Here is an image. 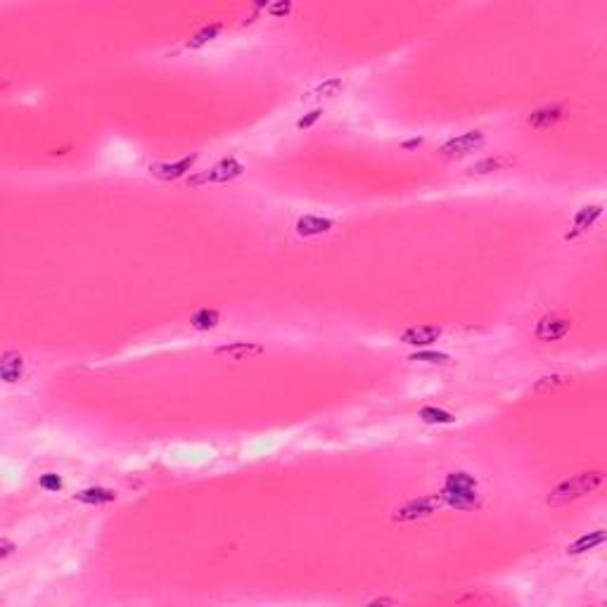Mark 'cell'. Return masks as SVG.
I'll list each match as a JSON object with an SVG mask.
<instances>
[{
	"label": "cell",
	"mask_w": 607,
	"mask_h": 607,
	"mask_svg": "<svg viewBox=\"0 0 607 607\" xmlns=\"http://www.w3.org/2000/svg\"><path fill=\"white\" fill-rule=\"evenodd\" d=\"M444 506L453 510H475L479 508V484L468 472H451L444 479L442 487Z\"/></svg>",
	"instance_id": "obj_1"
},
{
	"label": "cell",
	"mask_w": 607,
	"mask_h": 607,
	"mask_svg": "<svg viewBox=\"0 0 607 607\" xmlns=\"http://www.w3.org/2000/svg\"><path fill=\"white\" fill-rule=\"evenodd\" d=\"M603 482H605V475L600 470L579 472V475H574L570 479H565L562 484H558V487L548 494L546 503L553 508L567 506V503H574V501H579V498H584L586 494H593Z\"/></svg>",
	"instance_id": "obj_2"
},
{
	"label": "cell",
	"mask_w": 607,
	"mask_h": 607,
	"mask_svg": "<svg viewBox=\"0 0 607 607\" xmlns=\"http://www.w3.org/2000/svg\"><path fill=\"white\" fill-rule=\"evenodd\" d=\"M245 174V166H242L235 157H226L221 162H216L212 169L202 171V174H193L188 178V185L190 188H200V185H207V183H230L235 178H240Z\"/></svg>",
	"instance_id": "obj_3"
},
{
	"label": "cell",
	"mask_w": 607,
	"mask_h": 607,
	"mask_svg": "<svg viewBox=\"0 0 607 607\" xmlns=\"http://www.w3.org/2000/svg\"><path fill=\"white\" fill-rule=\"evenodd\" d=\"M442 506H444V501H442V496H439V494L415 498V501H408L406 506H401L399 510H396V513H394V522H415V520H423V517L434 515Z\"/></svg>",
	"instance_id": "obj_4"
},
{
	"label": "cell",
	"mask_w": 607,
	"mask_h": 607,
	"mask_svg": "<svg viewBox=\"0 0 607 607\" xmlns=\"http://www.w3.org/2000/svg\"><path fill=\"white\" fill-rule=\"evenodd\" d=\"M484 145V131H468V133H460V136L446 140V143L439 148V155L444 159H458V157H465L470 152L479 150Z\"/></svg>",
	"instance_id": "obj_5"
},
{
	"label": "cell",
	"mask_w": 607,
	"mask_h": 607,
	"mask_svg": "<svg viewBox=\"0 0 607 607\" xmlns=\"http://www.w3.org/2000/svg\"><path fill=\"white\" fill-rule=\"evenodd\" d=\"M197 152L188 157H181L178 162H155L150 164V174L159 178V181H176V178H183L188 171H193V166L197 162Z\"/></svg>",
	"instance_id": "obj_6"
},
{
	"label": "cell",
	"mask_w": 607,
	"mask_h": 607,
	"mask_svg": "<svg viewBox=\"0 0 607 607\" xmlns=\"http://www.w3.org/2000/svg\"><path fill=\"white\" fill-rule=\"evenodd\" d=\"M570 328H572V323L567 321V318L551 313V316H543L541 321L536 323L534 335L543 342H558V340H562V337H567Z\"/></svg>",
	"instance_id": "obj_7"
},
{
	"label": "cell",
	"mask_w": 607,
	"mask_h": 607,
	"mask_svg": "<svg viewBox=\"0 0 607 607\" xmlns=\"http://www.w3.org/2000/svg\"><path fill=\"white\" fill-rule=\"evenodd\" d=\"M600 216H603V204H586L581 207L577 214H574V226L570 233L565 235V240H577L581 233H586L589 228H593Z\"/></svg>",
	"instance_id": "obj_8"
},
{
	"label": "cell",
	"mask_w": 607,
	"mask_h": 607,
	"mask_svg": "<svg viewBox=\"0 0 607 607\" xmlns=\"http://www.w3.org/2000/svg\"><path fill=\"white\" fill-rule=\"evenodd\" d=\"M439 337H442V328H437V325H413V328L404 330L401 342L411 344V347H430Z\"/></svg>",
	"instance_id": "obj_9"
},
{
	"label": "cell",
	"mask_w": 607,
	"mask_h": 607,
	"mask_svg": "<svg viewBox=\"0 0 607 607\" xmlns=\"http://www.w3.org/2000/svg\"><path fill=\"white\" fill-rule=\"evenodd\" d=\"M261 354H264V347L257 342H230L214 349V356H228L233 361H245L249 356H261Z\"/></svg>",
	"instance_id": "obj_10"
},
{
	"label": "cell",
	"mask_w": 607,
	"mask_h": 607,
	"mask_svg": "<svg viewBox=\"0 0 607 607\" xmlns=\"http://www.w3.org/2000/svg\"><path fill=\"white\" fill-rule=\"evenodd\" d=\"M24 375V356L19 351H5L3 359H0V378H3L8 385H15V382L22 380Z\"/></svg>",
	"instance_id": "obj_11"
},
{
	"label": "cell",
	"mask_w": 607,
	"mask_h": 607,
	"mask_svg": "<svg viewBox=\"0 0 607 607\" xmlns=\"http://www.w3.org/2000/svg\"><path fill=\"white\" fill-rule=\"evenodd\" d=\"M332 226H335V223L330 219H323V216H302V219L295 223V230L299 238H316V235L330 233Z\"/></svg>",
	"instance_id": "obj_12"
},
{
	"label": "cell",
	"mask_w": 607,
	"mask_h": 607,
	"mask_svg": "<svg viewBox=\"0 0 607 607\" xmlns=\"http://www.w3.org/2000/svg\"><path fill=\"white\" fill-rule=\"evenodd\" d=\"M562 114H565V107L562 105H546V107L534 110L532 114H529L527 121H529V126H534V129H551V126H555L562 119Z\"/></svg>",
	"instance_id": "obj_13"
},
{
	"label": "cell",
	"mask_w": 607,
	"mask_h": 607,
	"mask_svg": "<svg viewBox=\"0 0 607 607\" xmlns=\"http://www.w3.org/2000/svg\"><path fill=\"white\" fill-rule=\"evenodd\" d=\"M607 539V534L603 529H596V532H589L584 536H579L577 541H572L567 546V555H581V553H589V551H596L598 546H603Z\"/></svg>",
	"instance_id": "obj_14"
},
{
	"label": "cell",
	"mask_w": 607,
	"mask_h": 607,
	"mask_svg": "<svg viewBox=\"0 0 607 607\" xmlns=\"http://www.w3.org/2000/svg\"><path fill=\"white\" fill-rule=\"evenodd\" d=\"M79 503H86V506H105V503H114L117 501V491L105 489V487H91L83 489L74 496Z\"/></svg>",
	"instance_id": "obj_15"
},
{
	"label": "cell",
	"mask_w": 607,
	"mask_h": 607,
	"mask_svg": "<svg viewBox=\"0 0 607 607\" xmlns=\"http://www.w3.org/2000/svg\"><path fill=\"white\" fill-rule=\"evenodd\" d=\"M221 29H223V24H219V22L207 24V27H202L200 31H195V34L188 38L185 48H188V50H200V48H204L207 43H212L214 38L221 34Z\"/></svg>",
	"instance_id": "obj_16"
},
{
	"label": "cell",
	"mask_w": 607,
	"mask_h": 607,
	"mask_svg": "<svg viewBox=\"0 0 607 607\" xmlns=\"http://www.w3.org/2000/svg\"><path fill=\"white\" fill-rule=\"evenodd\" d=\"M219 321H221V316H219V311L216 309H200V311H195L193 316H190V325H193L195 330H214L216 325H219Z\"/></svg>",
	"instance_id": "obj_17"
},
{
	"label": "cell",
	"mask_w": 607,
	"mask_h": 607,
	"mask_svg": "<svg viewBox=\"0 0 607 607\" xmlns=\"http://www.w3.org/2000/svg\"><path fill=\"white\" fill-rule=\"evenodd\" d=\"M342 91H344V81L340 79V76H330V79L318 83V86L311 91V95L313 98H335V95H340Z\"/></svg>",
	"instance_id": "obj_18"
},
{
	"label": "cell",
	"mask_w": 607,
	"mask_h": 607,
	"mask_svg": "<svg viewBox=\"0 0 607 607\" xmlns=\"http://www.w3.org/2000/svg\"><path fill=\"white\" fill-rule=\"evenodd\" d=\"M420 420L427 425H451L456 423V418L449 413V411H442V408H434V406H425L420 411Z\"/></svg>",
	"instance_id": "obj_19"
},
{
	"label": "cell",
	"mask_w": 607,
	"mask_h": 607,
	"mask_svg": "<svg viewBox=\"0 0 607 607\" xmlns=\"http://www.w3.org/2000/svg\"><path fill=\"white\" fill-rule=\"evenodd\" d=\"M506 164H508L506 157H487V159H479V162H475V164L470 166V174H477V176H482V174H494V171L503 169Z\"/></svg>",
	"instance_id": "obj_20"
},
{
	"label": "cell",
	"mask_w": 607,
	"mask_h": 607,
	"mask_svg": "<svg viewBox=\"0 0 607 607\" xmlns=\"http://www.w3.org/2000/svg\"><path fill=\"white\" fill-rule=\"evenodd\" d=\"M408 361H423V363H449L451 356L444 354V351H432V349H423L415 351V354L408 356Z\"/></svg>",
	"instance_id": "obj_21"
},
{
	"label": "cell",
	"mask_w": 607,
	"mask_h": 607,
	"mask_svg": "<svg viewBox=\"0 0 607 607\" xmlns=\"http://www.w3.org/2000/svg\"><path fill=\"white\" fill-rule=\"evenodd\" d=\"M266 12L271 17H287L292 12V3L290 0H278V3H268Z\"/></svg>",
	"instance_id": "obj_22"
},
{
	"label": "cell",
	"mask_w": 607,
	"mask_h": 607,
	"mask_svg": "<svg viewBox=\"0 0 607 607\" xmlns=\"http://www.w3.org/2000/svg\"><path fill=\"white\" fill-rule=\"evenodd\" d=\"M38 484H41V489H46V491H60L62 477L55 475V472H48V475H43L41 479H38Z\"/></svg>",
	"instance_id": "obj_23"
},
{
	"label": "cell",
	"mask_w": 607,
	"mask_h": 607,
	"mask_svg": "<svg viewBox=\"0 0 607 607\" xmlns=\"http://www.w3.org/2000/svg\"><path fill=\"white\" fill-rule=\"evenodd\" d=\"M562 382H565V378H562V375H546V378H541L539 382H536V387H534V392H546L548 387H558V385H562Z\"/></svg>",
	"instance_id": "obj_24"
},
{
	"label": "cell",
	"mask_w": 607,
	"mask_h": 607,
	"mask_svg": "<svg viewBox=\"0 0 607 607\" xmlns=\"http://www.w3.org/2000/svg\"><path fill=\"white\" fill-rule=\"evenodd\" d=\"M321 117H323V110H313V112H309V114H304V117L297 121V129H299V131L311 129V126L316 124V121L321 119Z\"/></svg>",
	"instance_id": "obj_25"
},
{
	"label": "cell",
	"mask_w": 607,
	"mask_h": 607,
	"mask_svg": "<svg viewBox=\"0 0 607 607\" xmlns=\"http://www.w3.org/2000/svg\"><path fill=\"white\" fill-rule=\"evenodd\" d=\"M12 551H15V543H12L10 539H0V558H10Z\"/></svg>",
	"instance_id": "obj_26"
},
{
	"label": "cell",
	"mask_w": 607,
	"mask_h": 607,
	"mask_svg": "<svg viewBox=\"0 0 607 607\" xmlns=\"http://www.w3.org/2000/svg\"><path fill=\"white\" fill-rule=\"evenodd\" d=\"M420 145H423V138H411V140H406V143H401V148L413 150V148H420Z\"/></svg>",
	"instance_id": "obj_27"
},
{
	"label": "cell",
	"mask_w": 607,
	"mask_h": 607,
	"mask_svg": "<svg viewBox=\"0 0 607 607\" xmlns=\"http://www.w3.org/2000/svg\"><path fill=\"white\" fill-rule=\"evenodd\" d=\"M370 607H378V605H396L394 598H378V600H370L368 603Z\"/></svg>",
	"instance_id": "obj_28"
}]
</instances>
